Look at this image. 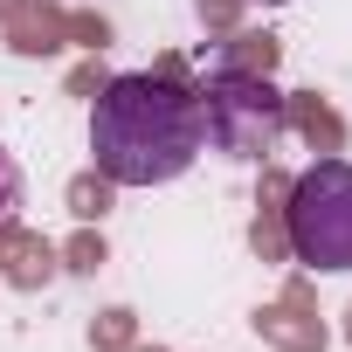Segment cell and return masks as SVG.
I'll use <instances>...</instances> for the list:
<instances>
[{"instance_id":"7a4b0ae2","label":"cell","mask_w":352,"mask_h":352,"mask_svg":"<svg viewBox=\"0 0 352 352\" xmlns=\"http://www.w3.org/2000/svg\"><path fill=\"white\" fill-rule=\"evenodd\" d=\"M290 249L311 270H352V159H318L297 173L283 208Z\"/></svg>"},{"instance_id":"6da1fadb","label":"cell","mask_w":352,"mask_h":352,"mask_svg":"<svg viewBox=\"0 0 352 352\" xmlns=\"http://www.w3.org/2000/svg\"><path fill=\"white\" fill-rule=\"evenodd\" d=\"M90 152L111 187H166L208 152L201 97L166 76H111L90 104Z\"/></svg>"},{"instance_id":"5b68a950","label":"cell","mask_w":352,"mask_h":352,"mask_svg":"<svg viewBox=\"0 0 352 352\" xmlns=\"http://www.w3.org/2000/svg\"><path fill=\"white\" fill-rule=\"evenodd\" d=\"M263 8H290V0H263Z\"/></svg>"},{"instance_id":"277c9868","label":"cell","mask_w":352,"mask_h":352,"mask_svg":"<svg viewBox=\"0 0 352 352\" xmlns=\"http://www.w3.org/2000/svg\"><path fill=\"white\" fill-rule=\"evenodd\" d=\"M14 208H21V166H14L8 145H0V221H8Z\"/></svg>"},{"instance_id":"3957f363","label":"cell","mask_w":352,"mask_h":352,"mask_svg":"<svg viewBox=\"0 0 352 352\" xmlns=\"http://www.w3.org/2000/svg\"><path fill=\"white\" fill-rule=\"evenodd\" d=\"M201 131L221 159L235 166H263L276 145H283V97L263 83V76H221L208 83L201 97Z\"/></svg>"}]
</instances>
